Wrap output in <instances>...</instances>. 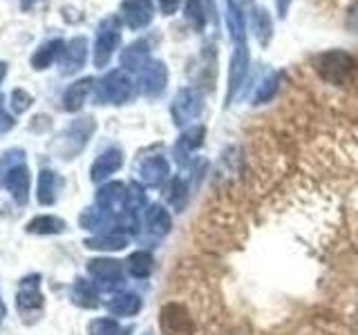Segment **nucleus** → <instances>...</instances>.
<instances>
[{
	"label": "nucleus",
	"mask_w": 358,
	"mask_h": 335,
	"mask_svg": "<svg viewBox=\"0 0 358 335\" xmlns=\"http://www.w3.org/2000/svg\"><path fill=\"white\" fill-rule=\"evenodd\" d=\"M0 186L7 188L11 197H14L18 204H27L29 199V188H31V177H29V170L25 161L22 163H16L7 168V170L0 172Z\"/></svg>",
	"instance_id": "f257e3e1"
},
{
	"label": "nucleus",
	"mask_w": 358,
	"mask_h": 335,
	"mask_svg": "<svg viewBox=\"0 0 358 335\" xmlns=\"http://www.w3.org/2000/svg\"><path fill=\"white\" fill-rule=\"evenodd\" d=\"M43 295H41V275H27L22 277L16 290V308L20 313H34L41 311Z\"/></svg>",
	"instance_id": "f03ea898"
},
{
	"label": "nucleus",
	"mask_w": 358,
	"mask_h": 335,
	"mask_svg": "<svg viewBox=\"0 0 358 335\" xmlns=\"http://www.w3.org/2000/svg\"><path fill=\"white\" fill-rule=\"evenodd\" d=\"M159 324H162L164 335H190L193 333V320L188 318L186 308L179 304L164 306Z\"/></svg>",
	"instance_id": "7ed1b4c3"
},
{
	"label": "nucleus",
	"mask_w": 358,
	"mask_h": 335,
	"mask_svg": "<svg viewBox=\"0 0 358 335\" xmlns=\"http://www.w3.org/2000/svg\"><path fill=\"white\" fill-rule=\"evenodd\" d=\"M87 119H83V121H78V123H74V126H70L67 128L63 134H61V141L56 143V150H59L61 154H63V159H70V156H74V141H76V145H78V150L83 148V143H85V137L90 132H92V123H85Z\"/></svg>",
	"instance_id": "20e7f679"
},
{
	"label": "nucleus",
	"mask_w": 358,
	"mask_h": 335,
	"mask_svg": "<svg viewBox=\"0 0 358 335\" xmlns=\"http://www.w3.org/2000/svg\"><path fill=\"white\" fill-rule=\"evenodd\" d=\"M63 52V43L61 40H48V43H43L41 47L31 54V59H29V63H31V67L34 70H48V67L54 63V59L59 56Z\"/></svg>",
	"instance_id": "39448f33"
},
{
	"label": "nucleus",
	"mask_w": 358,
	"mask_h": 335,
	"mask_svg": "<svg viewBox=\"0 0 358 335\" xmlns=\"http://www.w3.org/2000/svg\"><path fill=\"white\" fill-rule=\"evenodd\" d=\"M56 186H59V179L52 170H43L38 174V186H36V197L43 206H50L56 201Z\"/></svg>",
	"instance_id": "423d86ee"
},
{
	"label": "nucleus",
	"mask_w": 358,
	"mask_h": 335,
	"mask_svg": "<svg viewBox=\"0 0 358 335\" xmlns=\"http://www.w3.org/2000/svg\"><path fill=\"white\" fill-rule=\"evenodd\" d=\"M63 230H65V221L52 215L36 217L27 223V232H36V234H59Z\"/></svg>",
	"instance_id": "0eeeda50"
},
{
	"label": "nucleus",
	"mask_w": 358,
	"mask_h": 335,
	"mask_svg": "<svg viewBox=\"0 0 358 335\" xmlns=\"http://www.w3.org/2000/svg\"><path fill=\"white\" fill-rule=\"evenodd\" d=\"M90 273H92L101 282H115L121 277V268L119 262H110V260H94L90 262Z\"/></svg>",
	"instance_id": "6e6552de"
},
{
	"label": "nucleus",
	"mask_w": 358,
	"mask_h": 335,
	"mask_svg": "<svg viewBox=\"0 0 358 335\" xmlns=\"http://www.w3.org/2000/svg\"><path fill=\"white\" fill-rule=\"evenodd\" d=\"M87 85H90V81L85 78V81H78V83H74L70 89L65 92V96H63V103H65V110H70V112H74V110H78L83 105V100H85V94H87Z\"/></svg>",
	"instance_id": "1a4fd4ad"
},
{
	"label": "nucleus",
	"mask_w": 358,
	"mask_h": 335,
	"mask_svg": "<svg viewBox=\"0 0 358 335\" xmlns=\"http://www.w3.org/2000/svg\"><path fill=\"white\" fill-rule=\"evenodd\" d=\"M121 165V156H119V152H108V154H103L101 159L94 163V168H92V179H103L106 174H110V172H115L117 168Z\"/></svg>",
	"instance_id": "9d476101"
},
{
	"label": "nucleus",
	"mask_w": 358,
	"mask_h": 335,
	"mask_svg": "<svg viewBox=\"0 0 358 335\" xmlns=\"http://www.w3.org/2000/svg\"><path fill=\"white\" fill-rule=\"evenodd\" d=\"M83 47H85V40L83 38H76V40H72L70 43V47H67V52H65V72H74V70H78L81 67V63H83Z\"/></svg>",
	"instance_id": "9b49d317"
},
{
	"label": "nucleus",
	"mask_w": 358,
	"mask_h": 335,
	"mask_svg": "<svg viewBox=\"0 0 358 335\" xmlns=\"http://www.w3.org/2000/svg\"><path fill=\"white\" fill-rule=\"evenodd\" d=\"M110 308L115 313H119V315H130V313L139 311V299L134 295H123V297H117L115 302H112Z\"/></svg>",
	"instance_id": "f8f14e48"
},
{
	"label": "nucleus",
	"mask_w": 358,
	"mask_h": 335,
	"mask_svg": "<svg viewBox=\"0 0 358 335\" xmlns=\"http://www.w3.org/2000/svg\"><path fill=\"white\" fill-rule=\"evenodd\" d=\"M128 268H130V273H132V275H137V277L148 275V271H150V257H148V255H143V253L132 255V257H130V262H128Z\"/></svg>",
	"instance_id": "ddd939ff"
},
{
	"label": "nucleus",
	"mask_w": 358,
	"mask_h": 335,
	"mask_svg": "<svg viewBox=\"0 0 358 335\" xmlns=\"http://www.w3.org/2000/svg\"><path fill=\"white\" fill-rule=\"evenodd\" d=\"M31 103H34L31 94H27L22 87H18V89L11 92V107H14V112H18V114H22L25 110H29Z\"/></svg>",
	"instance_id": "4468645a"
},
{
	"label": "nucleus",
	"mask_w": 358,
	"mask_h": 335,
	"mask_svg": "<svg viewBox=\"0 0 358 335\" xmlns=\"http://www.w3.org/2000/svg\"><path fill=\"white\" fill-rule=\"evenodd\" d=\"M119 327L112 320H96L90 324V335H115Z\"/></svg>",
	"instance_id": "2eb2a0df"
},
{
	"label": "nucleus",
	"mask_w": 358,
	"mask_h": 335,
	"mask_svg": "<svg viewBox=\"0 0 358 335\" xmlns=\"http://www.w3.org/2000/svg\"><path fill=\"white\" fill-rule=\"evenodd\" d=\"M11 128H14V119H11V114H7L5 107L0 105V134L9 132Z\"/></svg>",
	"instance_id": "dca6fc26"
},
{
	"label": "nucleus",
	"mask_w": 358,
	"mask_h": 335,
	"mask_svg": "<svg viewBox=\"0 0 358 335\" xmlns=\"http://www.w3.org/2000/svg\"><path fill=\"white\" fill-rule=\"evenodd\" d=\"M41 3L43 0H20V7H22V11H31V9L41 7Z\"/></svg>",
	"instance_id": "f3484780"
},
{
	"label": "nucleus",
	"mask_w": 358,
	"mask_h": 335,
	"mask_svg": "<svg viewBox=\"0 0 358 335\" xmlns=\"http://www.w3.org/2000/svg\"><path fill=\"white\" fill-rule=\"evenodd\" d=\"M5 76H7V63L3 61V63H0V83L5 81Z\"/></svg>",
	"instance_id": "a211bd4d"
},
{
	"label": "nucleus",
	"mask_w": 358,
	"mask_h": 335,
	"mask_svg": "<svg viewBox=\"0 0 358 335\" xmlns=\"http://www.w3.org/2000/svg\"><path fill=\"white\" fill-rule=\"evenodd\" d=\"M5 318V304H3V297H0V322Z\"/></svg>",
	"instance_id": "6ab92c4d"
}]
</instances>
